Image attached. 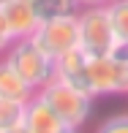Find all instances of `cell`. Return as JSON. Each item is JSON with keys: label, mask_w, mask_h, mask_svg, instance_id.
I'll list each match as a JSON object with an SVG mask.
<instances>
[{"label": "cell", "mask_w": 128, "mask_h": 133, "mask_svg": "<svg viewBox=\"0 0 128 133\" xmlns=\"http://www.w3.org/2000/svg\"><path fill=\"white\" fill-rule=\"evenodd\" d=\"M38 95L52 106V111L63 119L65 128H84L93 114V98L82 90L71 87V84L60 82V79H52L46 82L44 87L38 90Z\"/></svg>", "instance_id": "6da1fadb"}, {"label": "cell", "mask_w": 128, "mask_h": 133, "mask_svg": "<svg viewBox=\"0 0 128 133\" xmlns=\"http://www.w3.org/2000/svg\"><path fill=\"white\" fill-rule=\"evenodd\" d=\"M3 60L38 92L46 82L54 79V60L44 54L30 38H14V44L5 49Z\"/></svg>", "instance_id": "7a4b0ae2"}, {"label": "cell", "mask_w": 128, "mask_h": 133, "mask_svg": "<svg viewBox=\"0 0 128 133\" xmlns=\"http://www.w3.org/2000/svg\"><path fill=\"white\" fill-rule=\"evenodd\" d=\"M76 25H79V49L87 57H103V54L112 52L117 35L112 30V19H109L106 5L79 8Z\"/></svg>", "instance_id": "3957f363"}, {"label": "cell", "mask_w": 128, "mask_h": 133, "mask_svg": "<svg viewBox=\"0 0 128 133\" xmlns=\"http://www.w3.org/2000/svg\"><path fill=\"white\" fill-rule=\"evenodd\" d=\"M30 41H33L44 54H49L52 60H57L60 54H65L68 49L79 46L76 14H65V16H54V19L38 22V27L33 30Z\"/></svg>", "instance_id": "277c9868"}, {"label": "cell", "mask_w": 128, "mask_h": 133, "mask_svg": "<svg viewBox=\"0 0 128 133\" xmlns=\"http://www.w3.org/2000/svg\"><path fill=\"white\" fill-rule=\"evenodd\" d=\"M87 71H90V98L128 92V63L123 60H114L112 54L90 57Z\"/></svg>", "instance_id": "5b68a950"}, {"label": "cell", "mask_w": 128, "mask_h": 133, "mask_svg": "<svg viewBox=\"0 0 128 133\" xmlns=\"http://www.w3.org/2000/svg\"><path fill=\"white\" fill-rule=\"evenodd\" d=\"M87 63H90V57L79 49V46H74V49H68L65 54H60V57L54 60V79H60V82H65V84H71V87H76V90H82V92L90 95Z\"/></svg>", "instance_id": "8992f818"}, {"label": "cell", "mask_w": 128, "mask_h": 133, "mask_svg": "<svg viewBox=\"0 0 128 133\" xmlns=\"http://www.w3.org/2000/svg\"><path fill=\"white\" fill-rule=\"evenodd\" d=\"M25 128L30 133H60L65 125H63V119L52 111V106L35 92L33 98L27 101V109H25Z\"/></svg>", "instance_id": "52a82bcc"}, {"label": "cell", "mask_w": 128, "mask_h": 133, "mask_svg": "<svg viewBox=\"0 0 128 133\" xmlns=\"http://www.w3.org/2000/svg\"><path fill=\"white\" fill-rule=\"evenodd\" d=\"M3 14H5V22H8L14 38H30L41 22L38 14L33 11V5H30V0H11L8 5H3Z\"/></svg>", "instance_id": "ba28073f"}, {"label": "cell", "mask_w": 128, "mask_h": 133, "mask_svg": "<svg viewBox=\"0 0 128 133\" xmlns=\"http://www.w3.org/2000/svg\"><path fill=\"white\" fill-rule=\"evenodd\" d=\"M35 95V90L11 68L5 60H0V98H11V101H30Z\"/></svg>", "instance_id": "9c48e42d"}, {"label": "cell", "mask_w": 128, "mask_h": 133, "mask_svg": "<svg viewBox=\"0 0 128 133\" xmlns=\"http://www.w3.org/2000/svg\"><path fill=\"white\" fill-rule=\"evenodd\" d=\"M33 11L38 14V19H54V16H65V14H76L79 3L76 0H30Z\"/></svg>", "instance_id": "30bf717a"}, {"label": "cell", "mask_w": 128, "mask_h": 133, "mask_svg": "<svg viewBox=\"0 0 128 133\" xmlns=\"http://www.w3.org/2000/svg\"><path fill=\"white\" fill-rule=\"evenodd\" d=\"M25 109H27V101L0 98V133L25 122Z\"/></svg>", "instance_id": "8fae6325"}, {"label": "cell", "mask_w": 128, "mask_h": 133, "mask_svg": "<svg viewBox=\"0 0 128 133\" xmlns=\"http://www.w3.org/2000/svg\"><path fill=\"white\" fill-rule=\"evenodd\" d=\"M109 19H112V30L120 41H128V0H109L106 5Z\"/></svg>", "instance_id": "7c38bea8"}, {"label": "cell", "mask_w": 128, "mask_h": 133, "mask_svg": "<svg viewBox=\"0 0 128 133\" xmlns=\"http://www.w3.org/2000/svg\"><path fill=\"white\" fill-rule=\"evenodd\" d=\"M95 133H128V111L125 114H112L109 119H103Z\"/></svg>", "instance_id": "4fadbf2b"}, {"label": "cell", "mask_w": 128, "mask_h": 133, "mask_svg": "<svg viewBox=\"0 0 128 133\" xmlns=\"http://www.w3.org/2000/svg\"><path fill=\"white\" fill-rule=\"evenodd\" d=\"M14 44V35H11V27H8V22H5V14H3V8H0V54H5V49Z\"/></svg>", "instance_id": "5bb4252c"}, {"label": "cell", "mask_w": 128, "mask_h": 133, "mask_svg": "<svg viewBox=\"0 0 128 133\" xmlns=\"http://www.w3.org/2000/svg\"><path fill=\"white\" fill-rule=\"evenodd\" d=\"M79 8H93V5H109V0H76Z\"/></svg>", "instance_id": "9a60e30c"}, {"label": "cell", "mask_w": 128, "mask_h": 133, "mask_svg": "<svg viewBox=\"0 0 128 133\" xmlns=\"http://www.w3.org/2000/svg\"><path fill=\"white\" fill-rule=\"evenodd\" d=\"M3 133H30V130L25 128V122H22V125H16V128H8V130H3Z\"/></svg>", "instance_id": "2e32d148"}, {"label": "cell", "mask_w": 128, "mask_h": 133, "mask_svg": "<svg viewBox=\"0 0 128 133\" xmlns=\"http://www.w3.org/2000/svg\"><path fill=\"white\" fill-rule=\"evenodd\" d=\"M60 133H79V130H76V128H63Z\"/></svg>", "instance_id": "e0dca14e"}, {"label": "cell", "mask_w": 128, "mask_h": 133, "mask_svg": "<svg viewBox=\"0 0 128 133\" xmlns=\"http://www.w3.org/2000/svg\"><path fill=\"white\" fill-rule=\"evenodd\" d=\"M11 3V0H0V8H3V5H8Z\"/></svg>", "instance_id": "ac0fdd59"}]
</instances>
